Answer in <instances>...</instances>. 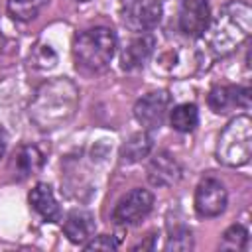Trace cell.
Segmentation results:
<instances>
[{
    "instance_id": "6da1fadb",
    "label": "cell",
    "mask_w": 252,
    "mask_h": 252,
    "mask_svg": "<svg viewBox=\"0 0 252 252\" xmlns=\"http://www.w3.org/2000/svg\"><path fill=\"white\" fill-rule=\"evenodd\" d=\"M79 98V87L71 79H51L35 91V96L30 104V120L39 130L61 128L75 116Z\"/></svg>"
},
{
    "instance_id": "7a4b0ae2",
    "label": "cell",
    "mask_w": 252,
    "mask_h": 252,
    "mask_svg": "<svg viewBox=\"0 0 252 252\" xmlns=\"http://www.w3.org/2000/svg\"><path fill=\"white\" fill-rule=\"evenodd\" d=\"M250 32L252 8L242 0H230L209 22L205 39L215 55H228L248 39Z\"/></svg>"
},
{
    "instance_id": "3957f363",
    "label": "cell",
    "mask_w": 252,
    "mask_h": 252,
    "mask_svg": "<svg viewBox=\"0 0 252 252\" xmlns=\"http://www.w3.org/2000/svg\"><path fill=\"white\" fill-rule=\"evenodd\" d=\"M116 51V35L110 28L94 26L81 32L73 41V57L77 67L85 71H102L108 67Z\"/></svg>"
},
{
    "instance_id": "277c9868",
    "label": "cell",
    "mask_w": 252,
    "mask_h": 252,
    "mask_svg": "<svg viewBox=\"0 0 252 252\" xmlns=\"http://www.w3.org/2000/svg\"><path fill=\"white\" fill-rule=\"evenodd\" d=\"M217 159L226 167H240L250 161L252 156V120L246 114L234 116L220 132L217 148Z\"/></svg>"
},
{
    "instance_id": "5b68a950",
    "label": "cell",
    "mask_w": 252,
    "mask_h": 252,
    "mask_svg": "<svg viewBox=\"0 0 252 252\" xmlns=\"http://www.w3.org/2000/svg\"><path fill=\"white\" fill-rule=\"evenodd\" d=\"M199 69V53L187 43L165 45L154 59V71L163 77L185 79Z\"/></svg>"
},
{
    "instance_id": "8992f818",
    "label": "cell",
    "mask_w": 252,
    "mask_h": 252,
    "mask_svg": "<svg viewBox=\"0 0 252 252\" xmlns=\"http://www.w3.org/2000/svg\"><path fill=\"white\" fill-rule=\"evenodd\" d=\"M152 207H154V195L148 189L136 187L116 203L112 211V220L116 224H138L150 215Z\"/></svg>"
},
{
    "instance_id": "52a82bcc",
    "label": "cell",
    "mask_w": 252,
    "mask_h": 252,
    "mask_svg": "<svg viewBox=\"0 0 252 252\" xmlns=\"http://www.w3.org/2000/svg\"><path fill=\"white\" fill-rule=\"evenodd\" d=\"M171 96L167 91H152L136 100L134 104V118L146 130H156L163 124L169 112Z\"/></svg>"
},
{
    "instance_id": "ba28073f",
    "label": "cell",
    "mask_w": 252,
    "mask_h": 252,
    "mask_svg": "<svg viewBox=\"0 0 252 252\" xmlns=\"http://www.w3.org/2000/svg\"><path fill=\"white\" fill-rule=\"evenodd\" d=\"M226 203H228V193H226L224 185L219 179L207 177L197 185V189H195V211H197L199 217H203V219L219 217L220 213H224Z\"/></svg>"
},
{
    "instance_id": "9c48e42d",
    "label": "cell",
    "mask_w": 252,
    "mask_h": 252,
    "mask_svg": "<svg viewBox=\"0 0 252 252\" xmlns=\"http://www.w3.org/2000/svg\"><path fill=\"white\" fill-rule=\"evenodd\" d=\"M124 24L138 33L154 30L161 20L159 0H130L122 10Z\"/></svg>"
},
{
    "instance_id": "30bf717a",
    "label": "cell",
    "mask_w": 252,
    "mask_h": 252,
    "mask_svg": "<svg viewBox=\"0 0 252 252\" xmlns=\"http://www.w3.org/2000/svg\"><path fill=\"white\" fill-rule=\"evenodd\" d=\"M211 22L209 0H183L179 8V30L189 37H199L205 33Z\"/></svg>"
},
{
    "instance_id": "8fae6325",
    "label": "cell",
    "mask_w": 252,
    "mask_h": 252,
    "mask_svg": "<svg viewBox=\"0 0 252 252\" xmlns=\"http://www.w3.org/2000/svg\"><path fill=\"white\" fill-rule=\"evenodd\" d=\"M250 89L248 87H232V85H222L211 89L207 102L213 112L217 114H226L232 108H250Z\"/></svg>"
},
{
    "instance_id": "7c38bea8",
    "label": "cell",
    "mask_w": 252,
    "mask_h": 252,
    "mask_svg": "<svg viewBox=\"0 0 252 252\" xmlns=\"http://www.w3.org/2000/svg\"><path fill=\"white\" fill-rule=\"evenodd\" d=\"M181 173L179 161L167 152H158L148 163V181L154 187H171L181 179Z\"/></svg>"
},
{
    "instance_id": "4fadbf2b",
    "label": "cell",
    "mask_w": 252,
    "mask_h": 252,
    "mask_svg": "<svg viewBox=\"0 0 252 252\" xmlns=\"http://www.w3.org/2000/svg\"><path fill=\"white\" fill-rule=\"evenodd\" d=\"M156 51V37L148 32L138 33L128 41V45L120 53V67L124 71H136L146 65V61Z\"/></svg>"
},
{
    "instance_id": "5bb4252c",
    "label": "cell",
    "mask_w": 252,
    "mask_h": 252,
    "mask_svg": "<svg viewBox=\"0 0 252 252\" xmlns=\"http://www.w3.org/2000/svg\"><path fill=\"white\" fill-rule=\"evenodd\" d=\"M94 217L89 211L75 209L63 220V232L73 244H87L94 234Z\"/></svg>"
},
{
    "instance_id": "9a60e30c",
    "label": "cell",
    "mask_w": 252,
    "mask_h": 252,
    "mask_svg": "<svg viewBox=\"0 0 252 252\" xmlns=\"http://www.w3.org/2000/svg\"><path fill=\"white\" fill-rule=\"evenodd\" d=\"M28 201L32 205V209L45 220V222H57L61 220V209H59V203L51 191V187L47 183H37L30 195H28Z\"/></svg>"
},
{
    "instance_id": "2e32d148",
    "label": "cell",
    "mask_w": 252,
    "mask_h": 252,
    "mask_svg": "<svg viewBox=\"0 0 252 252\" xmlns=\"http://www.w3.org/2000/svg\"><path fill=\"white\" fill-rule=\"evenodd\" d=\"M41 165H43V154L35 146H22L12 159L14 175L18 179H26V177L37 173L41 169Z\"/></svg>"
},
{
    "instance_id": "e0dca14e",
    "label": "cell",
    "mask_w": 252,
    "mask_h": 252,
    "mask_svg": "<svg viewBox=\"0 0 252 252\" xmlns=\"http://www.w3.org/2000/svg\"><path fill=\"white\" fill-rule=\"evenodd\" d=\"M154 148V138L142 130V132H136L132 134L120 148V159L124 163H136V161H142L144 158L150 156Z\"/></svg>"
},
{
    "instance_id": "ac0fdd59",
    "label": "cell",
    "mask_w": 252,
    "mask_h": 252,
    "mask_svg": "<svg viewBox=\"0 0 252 252\" xmlns=\"http://www.w3.org/2000/svg\"><path fill=\"white\" fill-rule=\"evenodd\" d=\"M169 124L175 132H181V134H187V132H193L199 124V110L193 102H181L177 106L171 108L169 112Z\"/></svg>"
},
{
    "instance_id": "d6986e66",
    "label": "cell",
    "mask_w": 252,
    "mask_h": 252,
    "mask_svg": "<svg viewBox=\"0 0 252 252\" xmlns=\"http://www.w3.org/2000/svg\"><path fill=\"white\" fill-rule=\"evenodd\" d=\"M47 4V0H8L6 2V8H8V14L18 20V22H30L33 20L41 8Z\"/></svg>"
},
{
    "instance_id": "ffe728a7",
    "label": "cell",
    "mask_w": 252,
    "mask_h": 252,
    "mask_svg": "<svg viewBox=\"0 0 252 252\" xmlns=\"http://www.w3.org/2000/svg\"><path fill=\"white\" fill-rule=\"evenodd\" d=\"M248 244V230L242 224H232L222 232V250H244Z\"/></svg>"
},
{
    "instance_id": "44dd1931",
    "label": "cell",
    "mask_w": 252,
    "mask_h": 252,
    "mask_svg": "<svg viewBox=\"0 0 252 252\" xmlns=\"http://www.w3.org/2000/svg\"><path fill=\"white\" fill-rule=\"evenodd\" d=\"M191 248H193V236L189 228L179 226L167 236L165 250H191Z\"/></svg>"
},
{
    "instance_id": "7402d4cb",
    "label": "cell",
    "mask_w": 252,
    "mask_h": 252,
    "mask_svg": "<svg viewBox=\"0 0 252 252\" xmlns=\"http://www.w3.org/2000/svg\"><path fill=\"white\" fill-rule=\"evenodd\" d=\"M55 61H57V55L49 45H37V49L33 53V63L39 69H51L55 65Z\"/></svg>"
},
{
    "instance_id": "603a6c76",
    "label": "cell",
    "mask_w": 252,
    "mask_h": 252,
    "mask_svg": "<svg viewBox=\"0 0 252 252\" xmlns=\"http://www.w3.org/2000/svg\"><path fill=\"white\" fill-rule=\"evenodd\" d=\"M85 250H116L118 248V240L110 234H100V236H93L87 244H83Z\"/></svg>"
},
{
    "instance_id": "cb8c5ba5",
    "label": "cell",
    "mask_w": 252,
    "mask_h": 252,
    "mask_svg": "<svg viewBox=\"0 0 252 252\" xmlns=\"http://www.w3.org/2000/svg\"><path fill=\"white\" fill-rule=\"evenodd\" d=\"M6 146H8V134H6V130L0 126V158L6 154Z\"/></svg>"
},
{
    "instance_id": "d4e9b609",
    "label": "cell",
    "mask_w": 252,
    "mask_h": 252,
    "mask_svg": "<svg viewBox=\"0 0 252 252\" xmlns=\"http://www.w3.org/2000/svg\"><path fill=\"white\" fill-rule=\"evenodd\" d=\"M81 2H83V0H81Z\"/></svg>"
}]
</instances>
